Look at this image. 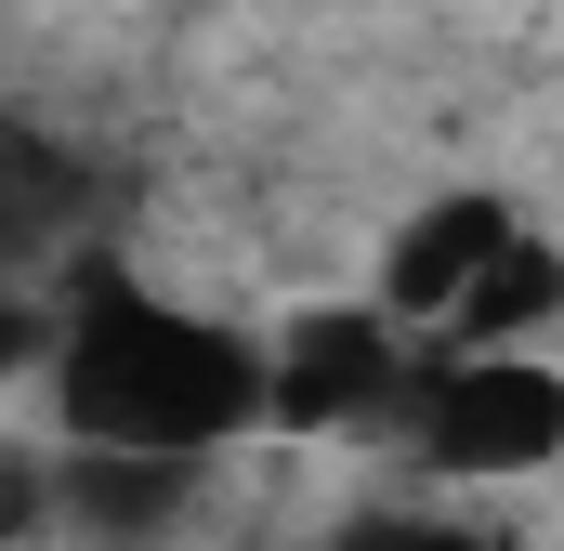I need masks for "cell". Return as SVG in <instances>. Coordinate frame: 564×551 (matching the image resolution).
<instances>
[{
  "label": "cell",
  "instance_id": "obj_5",
  "mask_svg": "<svg viewBox=\"0 0 564 551\" xmlns=\"http://www.w3.org/2000/svg\"><path fill=\"white\" fill-rule=\"evenodd\" d=\"M539 315H564V250L512 224V250H499V263L473 276V289H459V315H446V342H525Z\"/></svg>",
  "mask_w": 564,
  "mask_h": 551
},
{
  "label": "cell",
  "instance_id": "obj_4",
  "mask_svg": "<svg viewBox=\"0 0 564 551\" xmlns=\"http://www.w3.org/2000/svg\"><path fill=\"white\" fill-rule=\"evenodd\" d=\"M512 250V197H486V184H446L433 210L394 224V250H381V302L394 315H459V289Z\"/></svg>",
  "mask_w": 564,
  "mask_h": 551
},
{
  "label": "cell",
  "instance_id": "obj_2",
  "mask_svg": "<svg viewBox=\"0 0 564 551\" xmlns=\"http://www.w3.org/2000/svg\"><path fill=\"white\" fill-rule=\"evenodd\" d=\"M408 420H421L433 473H473V486H512L564 460V368H539L525 342H459L446 368L408 381Z\"/></svg>",
  "mask_w": 564,
  "mask_h": 551
},
{
  "label": "cell",
  "instance_id": "obj_3",
  "mask_svg": "<svg viewBox=\"0 0 564 551\" xmlns=\"http://www.w3.org/2000/svg\"><path fill=\"white\" fill-rule=\"evenodd\" d=\"M381 408H408V368H394V328L381 315L328 302V315H302V328L263 342V420L341 433V420H381Z\"/></svg>",
  "mask_w": 564,
  "mask_h": 551
},
{
  "label": "cell",
  "instance_id": "obj_6",
  "mask_svg": "<svg viewBox=\"0 0 564 551\" xmlns=\"http://www.w3.org/2000/svg\"><path fill=\"white\" fill-rule=\"evenodd\" d=\"M328 551H486V539H459V526H421V512H368V526H341Z\"/></svg>",
  "mask_w": 564,
  "mask_h": 551
},
{
  "label": "cell",
  "instance_id": "obj_1",
  "mask_svg": "<svg viewBox=\"0 0 564 551\" xmlns=\"http://www.w3.org/2000/svg\"><path fill=\"white\" fill-rule=\"evenodd\" d=\"M53 408H66L79 446L210 460V446H237V433L263 420V342L93 263L79 302H66V328H53Z\"/></svg>",
  "mask_w": 564,
  "mask_h": 551
}]
</instances>
